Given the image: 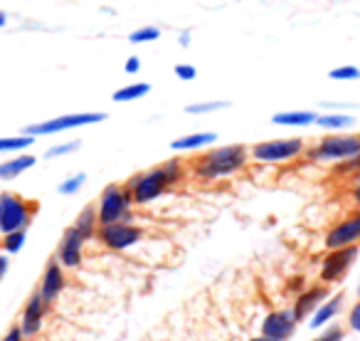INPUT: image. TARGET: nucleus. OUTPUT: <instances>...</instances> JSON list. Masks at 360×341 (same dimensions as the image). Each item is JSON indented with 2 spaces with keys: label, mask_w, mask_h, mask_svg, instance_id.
<instances>
[{
  "label": "nucleus",
  "mask_w": 360,
  "mask_h": 341,
  "mask_svg": "<svg viewBox=\"0 0 360 341\" xmlns=\"http://www.w3.org/2000/svg\"><path fill=\"white\" fill-rule=\"evenodd\" d=\"M188 173H191L188 161L173 156V159L163 161V163L153 166V168L134 173L126 181V188L131 191V198H134L136 206H148V203L158 201L160 196H165L173 186L186 181Z\"/></svg>",
  "instance_id": "obj_1"
},
{
  "label": "nucleus",
  "mask_w": 360,
  "mask_h": 341,
  "mask_svg": "<svg viewBox=\"0 0 360 341\" xmlns=\"http://www.w3.org/2000/svg\"><path fill=\"white\" fill-rule=\"evenodd\" d=\"M250 161V149L245 144H225L200 151V156H195L188 166H191L193 178L212 183L245 170Z\"/></svg>",
  "instance_id": "obj_2"
},
{
  "label": "nucleus",
  "mask_w": 360,
  "mask_h": 341,
  "mask_svg": "<svg viewBox=\"0 0 360 341\" xmlns=\"http://www.w3.org/2000/svg\"><path fill=\"white\" fill-rule=\"evenodd\" d=\"M360 151V134L353 131H330L321 136L314 146H306V159L311 163H340V161L353 159Z\"/></svg>",
  "instance_id": "obj_3"
},
{
  "label": "nucleus",
  "mask_w": 360,
  "mask_h": 341,
  "mask_svg": "<svg viewBox=\"0 0 360 341\" xmlns=\"http://www.w3.org/2000/svg\"><path fill=\"white\" fill-rule=\"evenodd\" d=\"M306 154V139L284 136V139H266L250 146V159L262 166H281L301 159Z\"/></svg>",
  "instance_id": "obj_4"
},
{
  "label": "nucleus",
  "mask_w": 360,
  "mask_h": 341,
  "mask_svg": "<svg viewBox=\"0 0 360 341\" xmlns=\"http://www.w3.org/2000/svg\"><path fill=\"white\" fill-rule=\"evenodd\" d=\"M134 198L126 183H109L101 191L99 201H96V218L99 225H109V223L119 221H134Z\"/></svg>",
  "instance_id": "obj_5"
},
{
  "label": "nucleus",
  "mask_w": 360,
  "mask_h": 341,
  "mask_svg": "<svg viewBox=\"0 0 360 341\" xmlns=\"http://www.w3.org/2000/svg\"><path fill=\"white\" fill-rule=\"evenodd\" d=\"M106 119H109L106 111H72V114H62V116H55V119L37 121V124L25 126L22 134H30V136H35V139H40V136H55V134H62V131L82 129V126H94Z\"/></svg>",
  "instance_id": "obj_6"
},
{
  "label": "nucleus",
  "mask_w": 360,
  "mask_h": 341,
  "mask_svg": "<svg viewBox=\"0 0 360 341\" xmlns=\"http://www.w3.org/2000/svg\"><path fill=\"white\" fill-rule=\"evenodd\" d=\"M0 208H3V216H0V235H3V232H13V230H27L37 213V203L27 201V198L18 196V193H11V191L0 193Z\"/></svg>",
  "instance_id": "obj_7"
},
{
  "label": "nucleus",
  "mask_w": 360,
  "mask_h": 341,
  "mask_svg": "<svg viewBox=\"0 0 360 341\" xmlns=\"http://www.w3.org/2000/svg\"><path fill=\"white\" fill-rule=\"evenodd\" d=\"M360 257V245H345V247H335L328 250L321 260L319 267V280L323 285H340L345 280V275L350 272V267L358 262Z\"/></svg>",
  "instance_id": "obj_8"
},
{
  "label": "nucleus",
  "mask_w": 360,
  "mask_h": 341,
  "mask_svg": "<svg viewBox=\"0 0 360 341\" xmlns=\"http://www.w3.org/2000/svg\"><path fill=\"white\" fill-rule=\"evenodd\" d=\"M96 240L111 252H126L143 240V230L134 221H119L109 223V225H99Z\"/></svg>",
  "instance_id": "obj_9"
},
{
  "label": "nucleus",
  "mask_w": 360,
  "mask_h": 341,
  "mask_svg": "<svg viewBox=\"0 0 360 341\" xmlns=\"http://www.w3.org/2000/svg\"><path fill=\"white\" fill-rule=\"evenodd\" d=\"M345 245H360V208L340 218L338 223H333L323 237L326 250H335V247Z\"/></svg>",
  "instance_id": "obj_10"
},
{
  "label": "nucleus",
  "mask_w": 360,
  "mask_h": 341,
  "mask_svg": "<svg viewBox=\"0 0 360 341\" xmlns=\"http://www.w3.org/2000/svg\"><path fill=\"white\" fill-rule=\"evenodd\" d=\"M84 245H86V240L79 235V230H77L75 225H70L65 230V235H62L60 245H57L55 257L60 260V265L65 267V270H75V267H79L82 260H84Z\"/></svg>",
  "instance_id": "obj_11"
},
{
  "label": "nucleus",
  "mask_w": 360,
  "mask_h": 341,
  "mask_svg": "<svg viewBox=\"0 0 360 341\" xmlns=\"http://www.w3.org/2000/svg\"><path fill=\"white\" fill-rule=\"evenodd\" d=\"M328 297H330V287L323 285V282H321V285H314V287H306V290H301L299 294H296V299H294V306H291L296 321L309 319V316L314 314V311L319 309V306L323 304Z\"/></svg>",
  "instance_id": "obj_12"
},
{
  "label": "nucleus",
  "mask_w": 360,
  "mask_h": 341,
  "mask_svg": "<svg viewBox=\"0 0 360 341\" xmlns=\"http://www.w3.org/2000/svg\"><path fill=\"white\" fill-rule=\"evenodd\" d=\"M296 324H299V321H296L291 309H274L262 321V334L276 341H286L296 331Z\"/></svg>",
  "instance_id": "obj_13"
},
{
  "label": "nucleus",
  "mask_w": 360,
  "mask_h": 341,
  "mask_svg": "<svg viewBox=\"0 0 360 341\" xmlns=\"http://www.w3.org/2000/svg\"><path fill=\"white\" fill-rule=\"evenodd\" d=\"M65 287H67L65 267L60 265L57 257H52V260L47 262L45 272H42V280H40V287H37V290H40L42 299H45L47 304H52V302L65 292Z\"/></svg>",
  "instance_id": "obj_14"
},
{
  "label": "nucleus",
  "mask_w": 360,
  "mask_h": 341,
  "mask_svg": "<svg viewBox=\"0 0 360 341\" xmlns=\"http://www.w3.org/2000/svg\"><path fill=\"white\" fill-rule=\"evenodd\" d=\"M47 306H50V304L42 299L40 290L32 292L30 299H27V304H25V309H22V321H20L22 334H25V336L40 334L42 321H45V316H47Z\"/></svg>",
  "instance_id": "obj_15"
},
{
  "label": "nucleus",
  "mask_w": 360,
  "mask_h": 341,
  "mask_svg": "<svg viewBox=\"0 0 360 341\" xmlns=\"http://www.w3.org/2000/svg\"><path fill=\"white\" fill-rule=\"evenodd\" d=\"M217 144L215 131H193V134L180 136V139L170 141V149L175 154H188V151H205Z\"/></svg>",
  "instance_id": "obj_16"
},
{
  "label": "nucleus",
  "mask_w": 360,
  "mask_h": 341,
  "mask_svg": "<svg viewBox=\"0 0 360 341\" xmlns=\"http://www.w3.org/2000/svg\"><path fill=\"white\" fill-rule=\"evenodd\" d=\"M343 299H345L343 292H338V294H330L328 299H326L323 304H321L319 309L309 316L311 329H323L326 324H330V321L340 314V309H343Z\"/></svg>",
  "instance_id": "obj_17"
},
{
  "label": "nucleus",
  "mask_w": 360,
  "mask_h": 341,
  "mask_svg": "<svg viewBox=\"0 0 360 341\" xmlns=\"http://www.w3.org/2000/svg\"><path fill=\"white\" fill-rule=\"evenodd\" d=\"M35 163H37L35 156L27 154V151H20V154H15L13 159L0 163V181H15V178L22 176L25 170L35 168Z\"/></svg>",
  "instance_id": "obj_18"
},
{
  "label": "nucleus",
  "mask_w": 360,
  "mask_h": 341,
  "mask_svg": "<svg viewBox=\"0 0 360 341\" xmlns=\"http://www.w3.org/2000/svg\"><path fill=\"white\" fill-rule=\"evenodd\" d=\"M319 111L314 109H289V111H276L271 116V124L276 126H289V129H306V126H314Z\"/></svg>",
  "instance_id": "obj_19"
},
{
  "label": "nucleus",
  "mask_w": 360,
  "mask_h": 341,
  "mask_svg": "<svg viewBox=\"0 0 360 341\" xmlns=\"http://www.w3.org/2000/svg\"><path fill=\"white\" fill-rule=\"evenodd\" d=\"M353 124H355V119H353V114H348V111H321L314 121V126L328 131V134L330 131H348Z\"/></svg>",
  "instance_id": "obj_20"
},
{
  "label": "nucleus",
  "mask_w": 360,
  "mask_h": 341,
  "mask_svg": "<svg viewBox=\"0 0 360 341\" xmlns=\"http://www.w3.org/2000/svg\"><path fill=\"white\" fill-rule=\"evenodd\" d=\"M72 225L79 230V235L84 237L86 242L94 240L96 232H99V218H96V206H84L79 211V216L75 218Z\"/></svg>",
  "instance_id": "obj_21"
},
{
  "label": "nucleus",
  "mask_w": 360,
  "mask_h": 341,
  "mask_svg": "<svg viewBox=\"0 0 360 341\" xmlns=\"http://www.w3.org/2000/svg\"><path fill=\"white\" fill-rule=\"evenodd\" d=\"M148 94H150L148 82H131V85L116 89L114 94H111V99H114L116 104H126V101H139V99H143V97H148Z\"/></svg>",
  "instance_id": "obj_22"
},
{
  "label": "nucleus",
  "mask_w": 360,
  "mask_h": 341,
  "mask_svg": "<svg viewBox=\"0 0 360 341\" xmlns=\"http://www.w3.org/2000/svg\"><path fill=\"white\" fill-rule=\"evenodd\" d=\"M35 144V136L30 134H18V136H0V154H20L27 151Z\"/></svg>",
  "instance_id": "obj_23"
},
{
  "label": "nucleus",
  "mask_w": 360,
  "mask_h": 341,
  "mask_svg": "<svg viewBox=\"0 0 360 341\" xmlns=\"http://www.w3.org/2000/svg\"><path fill=\"white\" fill-rule=\"evenodd\" d=\"M232 101L227 99H212V101H193L186 106V114L191 116H205V114H215V111H225L230 109Z\"/></svg>",
  "instance_id": "obj_24"
},
{
  "label": "nucleus",
  "mask_w": 360,
  "mask_h": 341,
  "mask_svg": "<svg viewBox=\"0 0 360 341\" xmlns=\"http://www.w3.org/2000/svg\"><path fill=\"white\" fill-rule=\"evenodd\" d=\"M27 242V230H13V232H3V240H0V247L8 255H18V252L25 247Z\"/></svg>",
  "instance_id": "obj_25"
},
{
  "label": "nucleus",
  "mask_w": 360,
  "mask_h": 341,
  "mask_svg": "<svg viewBox=\"0 0 360 341\" xmlns=\"http://www.w3.org/2000/svg\"><path fill=\"white\" fill-rule=\"evenodd\" d=\"M160 37V27L158 25H141L134 32H129V42L131 45H143V42H155Z\"/></svg>",
  "instance_id": "obj_26"
},
{
  "label": "nucleus",
  "mask_w": 360,
  "mask_h": 341,
  "mask_svg": "<svg viewBox=\"0 0 360 341\" xmlns=\"http://www.w3.org/2000/svg\"><path fill=\"white\" fill-rule=\"evenodd\" d=\"M82 149V141L79 139H72V141H62V144H55L45 151V159L52 161V159H62V156H70V154H77Z\"/></svg>",
  "instance_id": "obj_27"
},
{
  "label": "nucleus",
  "mask_w": 360,
  "mask_h": 341,
  "mask_svg": "<svg viewBox=\"0 0 360 341\" xmlns=\"http://www.w3.org/2000/svg\"><path fill=\"white\" fill-rule=\"evenodd\" d=\"M333 173L340 178H355L360 173V151L348 161H340V163L333 166Z\"/></svg>",
  "instance_id": "obj_28"
},
{
  "label": "nucleus",
  "mask_w": 360,
  "mask_h": 341,
  "mask_svg": "<svg viewBox=\"0 0 360 341\" xmlns=\"http://www.w3.org/2000/svg\"><path fill=\"white\" fill-rule=\"evenodd\" d=\"M328 80H333V82H358L360 80V67H355V65L333 67V70L328 72Z\"/></svg>",
  "instance_id": "obj_29"
},
{
  "label": "nucleus",
  "mask_w": 360,
  "mask_h": 341,
  "mask_svg": "<svg viewBox=\"0 0 360 341\" xmlns=\"http://www.w3.org/2000/svg\"><path fill=\"white\" fill-rule=\"evenodd\" d=\"M84 183H86V173H72L70 178H65V181L57 186V193H62V196H75V193L82 191Z\"/></svg>",
  "instance_id": "obj_30"
},
{
  "label": "nucleus",
  "mask_w": 360,
  "mask_h": 341,
  "mask_svg": "<svg viewBox=\"0 0 360 341\" xmlns=\"http://www.w3.org/2000/svg\"><path fill=\"white\" fill-rule=\"evenodd\" d=\"M173 75L178 77L180 82H195L198 70L193 65H188V62H180V65L173 67Z\"/></svg>",
  "instance_id": "obj_31"
},
{
  "label": "nucleus",
  "mask_w": 360,
  "mask_h": 341,
  "mask_svg": "<svg viewBox=\"0 0 360 341\" xmlns=\"http://www.w3.org/2000/svg\"><path fill=\"white\" fill-rule=\"evenodd\" d=\"M348 326L355 331V334H360V299L355 302L353 306H350V311H348Z\"/></svg>",
  "instance_id": "obj_32"
},
{
  "label": "nucleus",
  "mask_w": 360,
  "mask_h": 341,
  "mask_svg": "<svg viewBox=\"0 0 360 341\" xmlns=\"http://www.w3.org/2000/svg\"><path fill=\"white\" fill-rule=\"evenodd\" d=\"M343 334L345 331L340 329V326H328V329H323V334L319 336L321 341H343Z\"/></svg>",
  "instance_id": "obj_33"
},
{
  "label": "nucleus",
  "mask_w": 360,
  "mask_h": 341,
  "mask_svg": "<svg viewBox=\"0 0 360 341\" xmlns=\"http://www.w3.org/2000/svg\"><path fill=\"white\" fill-rule=\"evenodd\" d=\"M124 72H126V75H131V77L139 75V72H141V57L131 55L129 60L124 62Z\"/></svg>",
  "instance_id": "obj_34"
},
{
  "label": "nucleus",
  "mask_w": 360,
  "mask_h": 341,
  "mask_svg": "<svg viewBox=\"0 0 360 341\" xmlns=\"http://www.w3.org/2000/svg\"><path fill=\"white\" fill-rule=\"evenodd\" d=\"M350 201H353L355 208H360V173L350 178Z\"/></svg>",
  "instance_id": "obj_35"
},
{
  "label": "nucleus",
  "mask_w": 360,
  "mask_h": 341,
  "mask_svg": "<svg viewBox=\"0 0 360 341\" xmlns=\"http://www.w3.org/2000/svg\"><path fill=\"white\" fill-rule=\"evenodd\" d=\"M355 104H348V101H321V109H326V111H345V109H353Z\"/></svg>",
  "instance_id": "obj_36"
},
{
  "label": "nucleus",
  "mask_w": 360,
  "mask_h": 341,
  "mask_svg": "<svg viewBox=\"0 0 360 341\" xmlns=\"http://www.w3.org/2000/svg\"><path fill=\"white\" fill-rule=\"evenodd\" d=\"M22 339H25V334H22L20 326H13V329L8 331L6 336H3V341H22Z\"/></svg>",
  "instance_id": "obj_37"
},
{
  "label": "nucleus",
  "mask_w": 360,
  "mask_h": 341,
  "mask_svg": "<svg viewBox=\"0 0 360 341\" xmlns=\"http://www.w3.org/2000/svg\"><path fill=\"white\" fill-rule=\"evenodd\" d=\"M8 267H11V260H8V252L0 250V280L8 275Z\"/></svg>",
  "instance_id": "obj_38"
},
{
  "label": "nucleus",
  "mask_w": 360,
  "mask_h": 341,
  "mask_svg": "<svg viewBox=\"0 0 360 341\" xmlns=\"http://www.w3.org/2000/svg\"><path fill=\"white\" fill-rule=\"evenodd\" d=\"M191 40H193L191 30H180V35H178V45L180 47H191Z\"/></svg>",
  "instance_id": "obj_39"
},
{
  "label": "nucleus",
  "mask_w": 360,
  "mask_h": 341,
  "mask_svg": "<svg viewBox=\"0 0 360 341\" xmlns=\"http://www.w3.org/2000/svg\"><path fill=\"white\" fill-rule=\"evenodd\" d=\"M8 25V13L6 11H0V30Z\"/></svg>",
  "instance_id": "obj_40"
},
{
  "label": "nucleus",
  "mask_w": 360,
  "mask_h": 341,
  "mask_svg": "<svg viewBox=\"0 0 360 341\" xmlns=\"http://www.w3.org/2000/svg\"><path fill=\"white\" fill-rule=\"evenodd\" d=\"M250 341H276V339H269V336L262 334V336H255V339H250Z\"/></svg>",
  "instance_id": "obj_41"
},
{
  "label": "nucleus",
  "mask_w": 360,
  "mask_h": 341,
  "mask_svg": "<svg viewBox=\"0 0 360 341\" xmlns=\"http://www.w3.org/2000/svg\"><path fill=\"white\" fill-rule=\"evenodd\" d=\"M358 299H360V285H358Z\"/></svg>",
  "instance_id": "obj_42"
},
{
  "label": "nucleus",
  "mask_w": 360,
  "mask_h": 341,
  "mask_svg": "<svg viewBox=\"0 0 360 341\" xmlns=\"http://www.w3.org/2000/svg\"><path fill=\"white\" fill-rule=\"evenodd\" d=\"M0 216H3V208H0Z\"/></svg>",
  "instance_id": "obj_43"
},
{
  "label": "nucleus",
  "mask_w": 360,
  "mask_h": 341,
  "mask_svg": "<svg viewBox=\"0 0 360 341\" xmlns=\"http://www.w3.org/2000/svg\"><path fill=\"white\" fill-rule=\"evenodd\" d=\"M311 341H321V339H311Z\"/></svg>",
  "instance_id": "obj_44"
}]
</instances>
